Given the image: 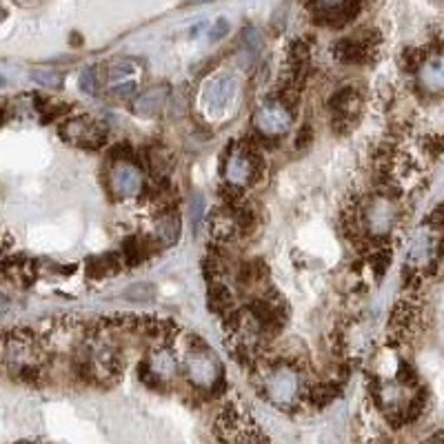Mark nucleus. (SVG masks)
<instances>
[{
	"mask_svg": "<svg viewBox=\"0 0 444 444\" xmlns=\"http://www.w3.org/2000/svg\"><path fill=\"white\" fill-rule=\"evenodd\" d=\"M45 354L41 342L27 329H16L5 336V366L7 371L23 382H38L43 376Z\"/></svg>",
	"mask_w": 444,
	"mask_h": 444,
	"instance_id": "nucleus-1",
	"label": "nucleus"
},
{
	"mask_svg": "<svg viewBox=\"0 0 444 444\" xmlns=\"http://www.w3.org/2000/svg\"><path fill=\"white\" fill-rule=\"evenodd\" d=\"M184 376L191 382L196 391H209L218 393L220 386H225V371H222V364L211 354V349L207 342H202L198 336H191L189 340V351L184 356Z\"/></svg>",
	"mask_w": 444,
	"mask_h": 444,
	"instance_id": "nucleus-2",
	"label": "nucleus"
},
{
	"mask_svg": "<svg viewBox=\"0 0 444 444\" xmlns=\"http://www.w3.org/2000/svg\"><path fill=\"white\" fill-rule=\"evenodd\" d=\"M263 376V393L278 409H293L302 398V376L289 362H273Z\"/></svg>",
	"mask_w": 444,
	"mask_h": 444,
	"instance_id": "nucleus-3",
	"label": "nucleus"
},
{
	"mask_svg": "<svg viewBox=\"0 0 444 444\" xmlns=\"http://www.w3.org/2000/svg\"><path fill=\"white\" fill-rule=\"evenodd\" d=\"M260 171V156L249 142L233 144L225 158V180L233 187H247Z\"/></svg>",
	"mask_w": 444,
	"mask_h": 444,
	"instance_id": "nucleus-4",
	"label": "nucleus"
},
{
	"mask_svg": "<svg viewBox=\"0 0 444 444\" xmlns=\"http://www.w3.org/2000/svg\"><path fill=\"white\" fill-rule=\"evenodd\" d=\"M58 134L65 142H69L73 147L98 149V147H102L107 140V127L91 116H73L60 125Z\"/></svg>",
	"mask_w": 444,
	"mask_h": 444,
	"instance_id": "nucleus-5",
	"label": "nucleus"
},
{
	"mask_svg": "<svg viewBox=\"0 0 444 444\" xmlns=\"http://www.w3.org/2000/svg\"><path fill=\"white\" fill-rule=\"evenodd\" d=\"M293 122V111L282 100H271L258 107L253 114V127L255 132L263 136V140H278L282 138Z\"/></svg>",
	"mask_w": 444,
	"mask_h": 444,
	"instance_id": "nucleus-6",
	"label": "nucleus"
},
{
	"mask_svg": "<svg viewBox=\"0 0 444 444\" xmlns=\"http://www.w3.org/2000/svg\"><path fill=\"white\" fill-rule=\"evenodd\" d=\"M176 374H178V360L166 342H160V347L154 349V354L140 364V380L152 388L166 386L176 378Z\"/></svg>",
	"mask_w": 444,
	"mask_h": 444,
	"instance_id": "nucleus-7",
	"label": "nucleus"
},
{
	"mask_svg": "<svg viewBox=\"0 0 444 444\" xmlns=\"http://www.w3.org/2000/svg\"><path fill=\"white\" fill-rule=\"evenodd\" d=\"M107 189L114 200L132 198L142 189V171L134 160H111L107 171Z\"/></svg>",
	"mask_w": 444,
	"mask_h": 444,
	"instance_id": "nucleus-8",
	"label": "nucleus"
},
{
	"mask_svg": "<svg viewBox=\"0 0 444 444\" xmlns=\"http://www.w3.org/2000/svg\"><path fill=\"white\" fill-rule=\"evenodd\" d=\"M218 438L233 440V442H265L267 440V435L258 431L255 424L231 404L225 406V411L218 416Z\"/></svg>",
	"mask_w": 444,
	"mask_h": 444,
	"instance_id": "nucleus-9",
	"label": "nucleus"
},
{
	"mask_svg": "<svg viewBox=\"0 0 444 444\" xmlns=\"http://www.w3.org/2000/svg\"><path fill=\"white\" fill-rule=\"evenodd\" d=\"M329 107L333 111V125H336L338 132L344 134L356 125L362 109V98L354 87H344L331 98Z\"/></svg>",
	"mask_w": 444,
	"mask_h": 444,
	"instance_id": "nucleus-10",
	"label": "nucleus"
},
{
	"mask_svg": "<svg viewBox=\"0 0 444 444\" xmlns=\"http://www.w3.org/2000/svg\"><path fill=\"white\" fill-rule=\"evenodd\" d=\"M364 0H313L320 21L331 27H344L358 16Z\"/></svg>",
	"mask_w": 444,
	"mask_h": 444,
	"instance_id": "nucleus-11",
	"label": "nucleus"
},
{
	"mask_svg": "<svg viewBox=\"0 0 444 444\" xmlns=\"http://www.w3.org/2000/svg\"><path fill=\"white\" fill-rule=\"evenodd\" d=\"M378 43V36H356V38H342L333 45V53L340 63L347 65H362L374 56V45Z\"/></svg>",
	"mask_w": 444,
	"mask_h": 444,
	"instance_id": "nucleus-12",
	"label": "nucleus"
},
{
	"mask_svg": "<svg viewBox=\"0 0 444 444\" xmlns=\"http://www.w3.org/2000/svg\"><path fill=\"white\" fill-rule=\"evenodd\" d=\"M211 236L220 243H233L238 236H243V227H240V220H238V213H236V207L233 205H227L225 209H220L211 216Z\"/></svg>",
	"mask_w": 444,
	"mask_h": 444,
	"instance_id": "nucleus-13",
	"label": "nucleus"
},
{
	"mask_svg": "<svg viewBox=\"0 0 444 444\" xmlns=\"http://www.w3.org/2000/svg\"><path fill=\"white\" fill-rule=\"evenodd\" d=\"M166 96H169V91L164 87H154V89H147L142 94L134 100V114L136 116H154L158 111L164 107L166 102Z\"/></svg>",
	"mask_w": 444,
	"mask_h": 444,
	"instance_id": "nucleus-14",
	"label": "nucleus"
},
{
	"mask_svg": "<svg viewBox=\"0 0 444 444\" xmlns=\"http://www.w3.org/2000/svg\"><path fill=\"white\" fill-rule=\"evenodd\" d=\"M420 85L427 87L431 91H438L444 87V53L442 56H429L427 63H424L418 71Z\"/></svg>",
	"mask_w": 444,
	"mask_h": 444,
	"instance_id": "nucleus-15",
	"label": "nucleus"
},
{
	"mask_svg": "<svg viewBox=\"0 0 444 444\" xmlns=\"http://www.w3.org/2000/svg\"><path fill=\"white\" fill-rule=\"evenodd\" d=\"M125 265V258H120L118 253H105V255H94L87 260V273L91 278H107L118 273Z\"/></svg>",
	"mask_w": 444,
	"mask_h": 444,
	"instance_id": "nucleus-16",
	"label": "nucleus"
},
{
	"mask_svg": "<svg viewBox=\"0 0 444 444\" xmlns=\"http://www.w3.org/2000/svg\"><path fill=\"white\" fill-rule=\"evenodd\" d=\"M233 91H236V83L229 78V76H220L216 78L209 87H207V105L211 109H222L227 107V102L233 98Z\"/></svg>",
	"mask_w": 444,
	"mask_h": 444,
	"instance_id": "nucleus-17",
	"label": "nucleus"
},
{
	"mask_svg": "<svg viewBox=\"0 0 444 444\" xmlns=\"http://www.w3.org/2000/svg\"><path fill=\"white\" fill-rule=\"evenodd\" d=\"M178 238H180V218L176 216V211L162 213L156 227V240L160 243V247L174 245Z\"/></svg>",
	"mask_w": 444,
	"mask_h": 444,
	"instance_id": "nucleus-18",
	"label": "nucleus"
},
{
	"mask_svg": "<svg viewBox=\"0 0 444 444\" xmlns=\"http://www.w3.org/2000/svg\"><path fill=\"white\" fill-rule=\"evenodd\" d=\"M5 275L11 278L14 282H18L21 287H29L31 280L36 278V265L31 260H16L11 263L9 258L5 260Z\"/></svg>",
	"mask_w": 444,
	"mask_h": 444,
	"instance_id": "nucleus-19",
	"label": "nucleus"
},
{
	"mask_svg": "<svg viewBox=\"0 0 444 444\" xmlns=\"http://www.w3.org/2000/svg\"><path fill=\"white\" fill-rule=\"evenodd\" d=\"M147 162H149V169H152V174H154V176L164 178V176H166V171L171 169L174 158H171V154H169V152L164 149V147L156 144V147H152L149 152H147Z\"/></svg>",
	"mask_w": 444,
	"mask_h": 444,
	"instance_id": "nucleus-20",
	"label": "nucleus"
},
{
	"mask_svg": "<svg viewBox=\"0 0 444 444\" xmlns=\"http://www.w3.org/2000/svg\"><path fill=\"white\" fill-rule=\"evenodd\" d=\"M154 295H156V289L154 285H132L127 291H125V298L127 300H132V302H149L154 300Z\"/></svg>",
	"mask_w": 444,
	"mask_h": 444,
	"instance_id": "nucleus-21",
	"label": "nucleus"
},
{
	"mask_svg": "<svg viewBox=\"0 0 444 444\" xmlns=\"http://www.w3.org/2000/svg\"><path fill=\"white\" fill-rule=\"evenodd\" d=\"M31 78H33V83H38L41 87H49V89L63 85V73L53 71V69H38L31 73Z\"/></svg>",
	"mask_w": 444,
	"mask_h": 444,
	"instance_id": "nucleus-22",
	"label": "nucleus"
},
{
	"mask_svg": "<svg viewBox=\"0 0 444 444\" xmlns=\"http://www.w3.org/2000/svg\"><path fill=\"white\" fill-rule=\"evenodd\" d=\"M336 393H338V386L336 384H318L316 388H313L311 391V402L316 404V406H324V404H329L333 398H336Z\"/></svg>",
	"mask_w": 444,
	"mask_h": 444,
	"instance_id": "nucleus-23",
	"label": "nucleus"
},
{
	"mask_svg": "<svg viewBox=\"0 0 444 444\" xmlns=\"http://www.w3.org/2000/svg\"><path fill=\"white\" fill-rule=\"evenodd\" d=\"M80 89L85 91V94H91V96L98 94V71H96V67H87L80 73Z\"/></svg>",
	"mask_w": 444,
	"mask_h": 444,
	"instance_id": "nucleus-24",
	"label": "nucleus"
},
{
	"mask_svg": "<svg viewBox=\"0 0 444 444\" xmlns=\"http://www.w3.org/2000/svg\"><path fill=\"white\" fill-rule=\"evenodd\" d=\"M138 91V83L136 80H125V83H116L111 87V96L116 98H132Z\"/></svg>",
	"mask_w": 444,
	"mask_h": 444,
	"instance_id": "nucleus-25",
	"label": "nucleus"
},
{
	"mask_svg": "<svg viewBox=\"0 0 444 444\" xmlns=\"http://www.w3.org/2000/svg\"><path fill=\"white\" fill-rule=\"evenodd\" d=\"M245 45H247V51L255 56L258 51L263 49V33L258 31V29H249L245 33Z\"/></svg>",
	"mask_w": 444,
	"mask_h": 444,
	"instance_id": "nucleus-26",
	"label": "nucleus"
},
{
	"mask_svg": "<svg viewBox=\"0 0 444 444\" xmlns=\"http://www.w3.org/2000/svg\"><path fill=\"white\" fill-rule=\"evenodd\" d=\"M427 227L433 229L435 233H442L444 231V205H440V207H435L431 211V216L427 218Z\"/></svg>",
	"mask_w": 444,
	"mask_h": 444,
	"instance_id": "nucleus-27",
	"label": "nucleus"
},
{
	"mask_svg": "<svg viewBox=\"0 0 444 444\" xmlns=\"http://www.w3.org/2000/svg\"><path fill=\"white\" fill-rule=\"evenodd\" d=\"M229 31V23L225 21V18H220V21L211 27V31H209V38L211 41H220L222 36H225Z\"/></svg>",
	"mask_w": 444,
	"mask_h": 444,
	"instance_id": "nucleus-28",
	"label": "nucleus"
},
{
	"mask_svg": "<svg viewBox=\"0 0 444 444\" xmlns=\"http://www.w3.org/2000/svg\"><path fill=\"white\" fill-rule=\"evenodd\" d=\"M202 216H205V198L196 196V200H194V227H200Z\"/></svg>",
	"mask_w": 444,
	"mask_h": 444,
	"instance_id": "nucleus-29",
	"label": "nucleus"
},
{
	"mask_svg": "<svg viewBox=\"0 0 444 444\" xmlns=\"http://www.w3.org/2000/svg\"><path fill=\"white\" fill-rule=\"evenodd\" d=\"M311 140V129L305 127V132H300V138H298V147H307Z\"/></svg>",
	"mask_w": 444,
	"mask_h": 444,
	"instance_id": "nucleus-30",
	"label": "nucleus"
},
{
	"mask_svg": "<svg viewBox=\"0 0 444 444\" xmlns=\"http://www.w3.org/2000/svg\"><path fill=\"white\" fill-rule=\"evenodd\" d=\"M202 3H209V0H184V5H202Z\"/></svg>",
	"mask_w": 444,
	"mask_h": 444,
	"instance_id": "nucleus-31",
	"label": "nucleus"
}]
</instances>
